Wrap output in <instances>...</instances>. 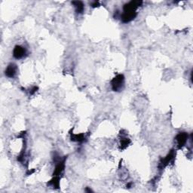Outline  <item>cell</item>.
<instances>
[{
	"instance_id": "cell-5",
	"label": "cell",
	"mask_w": 193,
	"mask_h": 193,
	"mask_svg": "<svg viewBox=\"0 0 193 193\" xmlns=\"http://www.w3.org/2000/svg\"><path fill=\"white\" fill-rule=\"evenodd\" d=\"M187 138H188V136L185 133H180L179 135L176 136V140L177 141L178 146L179 147H182L183 146H184L185 143H186Z\"/></svg>"
},
{
	"instance_id": "cell-3",
	"label": "cell",
	"mask_w": 193,
	"mask_h": 193,
	"mask_svg": "<svg viewBox=\"0 0 193 193\" xmlns=\"http://www.w3.org/2000/svg\"><path fill=\"white\" fill-rule=\"evenodd\" d=\"M136 15H137V13L135 12H124L122 16V20L124 23H128L135 19Z\"/></svg>"
},
{
	"instance_id": "cell-6",
	"label": "cell",
	"mask_w": 193,
	"mask_h": 193,
	"mask_svg": "<svg viewBox=\"0 0 193 193\" xmlns=\"http://www.w3.org/2000/svg\"><path fill=\"white\" fill-rule=\"evenodd\" d=\"M65 161H60V162H59V164L57 165L56 168H55L54 172V175H55V176H58V175H60V174H61L62 172H63V170H64V167H65Z\"/></svg>"
},
{
	"instance_id": "cell-2",
	"label": "cell",
	"mask_w": 193,
	"mask_h": 193,
	"mask_svg": "<svg viewBox=\"0 0 193 193\" xmlns=\"http://www.w3.org/2000/svg\"><path fill=\"white\" fill-rule=\"evenodd\" d=\"M26 54V49L25 48L21 46V45H17L14 47V51H13V55L16 59H21L25 56Z\"/></svg>"
},
{
	"instance_id": "cell-7",
	"label": "cell",
	"mask_w": 193,
	"mask_h": 193,
	"mask_svg": "<svg viewBox=\"0 0 193 193\" xmlns=\"http://www.w3.org/2000/svg\"><path fill=\"white\" fill-rule=\"evenodd\" d=\"M73 4L76 7L77 13H82L84 11V5L82 2H73Z\"/></svg>"
},
{
	"instance_id": "cell-8",
	"label": "cell",
	"mask_w": 193,
	"mask_h": 193,
	"mask_svg": "<svg viewBox=\"0 0 193 193\" xmlns=\"http://www.w3.org/2000/svg\"><path fill=\"white\" fill-rule=\"evenodd\" d=\"M84 139V137L83 135H75L72 137V140L74 141H77V142H82Z\"/></svg>"
},
{
	"instance_id": "cell-4",
	"label": "cell",
	"mask_w": 193,
	"mask_h": 193,
	"mask_svg": "<svg viewBox=\"0 0 193 193\" xmlns=\"http://www.w3.org/2000/svg\"><path fill=\"white\" fill-rule=\"evenodd\" d=\"M16 72H17V67L14 64H10L5 69V75L8 77V78H12L15 76Z\"/></svg>"
},
{
	"instance_id": "cell-1",
	"label": "cell",
	"mask_w": 193,
	"mask_h": 193,
	"mask_svg": "<svg viewBox=\"0 0 193 193\" xmlns=\"http://www.w3.org/2000/svg\"><path fill=\"white\" fill-rule=\"evenodd\" d=\"M124 76L122 75H118L112 80V87L113 91H119L122 90L123 84H124Z\"/></svg>"
},
{
	"instance_id": "cell-9",
	"label": "cell",
	"mask_w": 193,
	"mask_h": 193,
	"mask_svg": "<svg viewBox=\"0 0 193 193\" xmlns=\"http://www.w3.org/2000/svg\"><path fill=\"white\" fill-rule=\"evenodd\" d=\"M130 143V140L126 138V137H124V138H122L121 140V146H122V149L126 148L127 146L129 145V143Z\"/></svg>"
}]
</instances>
